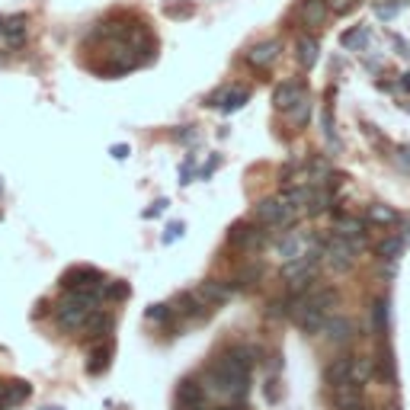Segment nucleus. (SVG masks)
Masks as SVG:
<instances>
[{"label":"nucleus","instance_id":"2f4dec72","mask_svg":"<svg viewBox=\"0 0 410 410\" xmlns=\"http://www.w3.org/2000/svg\"><path fill=\"white\" fill-rule=\"evenodd\" d=\"M260 272H263V266H260V263H251L247 270H241L237 282H241V285H251V282H257V279H260Z\"/></svg>","mask_w":410,"mask_h":410},{"label":"nucleus","instance_id":"2eb2a0df","mask_svg":"<svg viewBox=\"0 0 410 410\" xmlns=\"http://www.w3.org/2000/svg\"><path fill=\"white\" fill-rule=\"evenodd\" d=\"M199 299L205 301L209 308H218V305H224V301H231V292H234V285L231 282H222V279H209V282H202L199 289Z\"/></svg>","mask_w":410,"mask_h":410},{"label":"nucleus","instance_id":"4468645a","mask_svg":"<svg viewBox=\"0 0 410 410\" xmlns=\"http://www.w3.org/2000/svg\"><path fill=\"white\" fill-rule=\"evenodd\" d=\"M279 52H282V39H266V42H257L251 52H247V64L257 68V71H266L279 58Z\"/></svg>","mask_w":410,"mask_h":410},{"label":"nucleus","instance_id":"dca6fc26","mask_svg":"<svg viewBox=\"0 0 410 410\" xmlns=\"http://www.w3.org/2000/svg\"><path fill=\"white\" fill-rule=\"evenodd\" d=\"M324 330H327V340L334 343V346H346L349 340H353V320L349 318H327L324 320Z\"/></svg>","mask_w":410,"mask_h":410},{"label":"nucleus","instance_id":"5701e85b","mask_svg":"<svg viewBox=\"0 0 410 410\" xmlns=\"http://www.w3.org/2000/svg\"><path fill=\"white\" fill-rule=\"evenodd\" d=\"M372 375H375V362L368 359V356H356V362H353V382L368 385V382H372Z\"/></svg>","mask_w":410,"mask_h":410},{"label":"nucleus","instance_id":"f3484780","mask_svg":"<svg viewBox=\"0 0 410 410\" xmlns=\"http://www.w3.org/2000/svg\"><path fill=\"white\" fill-rule=\"evenodd\" d=\"M353 362H356V356H337V359L327 362V368H324L327 385L353 382Z\"/></svg>","mask_w":410,"mask_h":410},{"label":"nucleus","instance_id":"473e14b6","mask_svg":"<svg viewBox=\"0 0 410 410\" xmlns=\"http://www.w3.org/2000/svg\"><path fill=\"white\" fill-rule=\"evenodd\" d=\"M183 231H186V224H183V222L170 224V228H167V234H164V243H174L176 237H183Z\"/></svg>","mask_w":410,"mask_h":410},{"label":"nucleus","instance_id":"a211bd4d","mask_svg":"<svg viewBox=\"0 0 410 410\" xmlns=\"http://www.w3.org/2000/svg\"><path fill=\"white\" fill-rule=\"evenodd\" d=\"M366 222L378 224V228H391V224H401V215H397L391 205H382V202H372L366 209Z\"/></svg>","mask_w":410,"mask_h":410},{"label":"nucleus","instance_id":"20e7f679","mask_svg":"<svg viewBox=\"0 0 410 410\" xmlns=\"http://www.w3.org/2000/svg\"><path fill=\"white\" fill-rule=\"evenodd\" d=\"M276 253L282 263H292V260L301 257H311V253H320V243L311 231H289L282 234V241L276 243Z\"/></svg>","mask_w":410,"mask_h":410},{"label":"nucleus","instance_id":"7ed1b4c3","mask_svg":"<svg viewBox=\"0 0 410 410\" xmlns=\"http://www.w3.org/2000/svg\"><path fill=\"white\" fill-rule=\"evenodd\" d=\"M100 308V295L93 292H64V299L58 301L55 318L64 330H84L90 314Z\"/></svg>","mask_w":410,"mask_h":410},{"label":"nucleus","instance_id":"a19ab883","mask_svg":"<svg viewBox=\"0 0 410 410\" xmlns=\"http://www.w3.org/2000/svg\"><path fill=\"white\" fill-rule=\"evenodd\" d=\"M388 410H401V407H397V404H394V407H388Z\"/></svg>","mask_w":410,"mask_h":410},{"label":"nucleus","instance_id":"c756f323","mask_svg":"<svg viewBox=\"0 0 410 410\" xmlns=\"http://www.w3.org/2000/svg\"><path fill=\"white\" fill-rule=\"evenodd\" d=\"M170 314H174V308H170V305H151V308L145 311V318H147V320H157V324H167Z\"/></svg>","mask_w":410,"mask_h":410},{"label":"nucleus","instance_id":"9b49d317","mask_svg":"<svg viewBox=\"0 0 410 410\" xmlns=\"http://www.w3.org/2000/svg\"><path fill=\"white\" fill-rule=\"evenodd\" d=\"M366 224L368 222L359 215H340L334 222V234L343 237V241H349L356 251H362V247H366Z\"/></svg>","mask_w":410,"mask_h":410},{"label":"nucleus","instance_id":"a878e982","mask_svg":"<svg viewBox=\"0 0 410 410\" xmlns=\"http://www.w3.org/2000/svg\"><path fill=\"white\" fill-rule=\"evenodd\" d=\"M404 253V237H385L378 243V257L382 260H397Z\"/></svg>","mask_w":410,"mask_h":410},{"label":"nucleus","instance_id":"c9c22d12","mask_svg":"<svg viewBox=\"0 0 410 410\" xmlns=\"http://www.w3.org/2000/svg\"><path fill=\"white\" fill-rule=\"evenodd\" d=\"M164 209H167V202L160 199V202H154V209H147L145 215H147V218H154V215H160V212H164Z\"/></svg>","mask_w":410,"mask_h":410},{"label":"nucleus","instance_id":"4c0bfd02","mask_svg":"<svg viewBox=\"0 0 410 410\" xmlns=\"http://www.w3.org/2000/svg\"><path fill=\"white\" fill-rule=\"evenodd\" d=\"M353 410H372V407H366V404H362V407H353Z\"/></svg>","mask_w":410,"mask_h":410},{"label":"nucleus","instance_id":"f03ea898","mask_svg":"<svg viewBox=\"0 0 410 410\" xmlns=\"http://www.w3.org/2000/svg\"><path fill=\"white\" fill-rule=\"evenodd\" d=\"M305 215V209H301V202L295 199L292 189H285V193L279 195H270V199H260L257 205H253V222L263 224V228H292L299 218Z\"/></svg>","mask_w":410,"mask_h":410},{"label":"nucleus","instance_id":"b1692460","mask_svg":"<svg viewBox=\"0 0 410 410\" xmlns=\"http://www.w3.org/2000/svg\"><path fill=\"white\" fill-rule=\"evenodd\" d=\"M289 122H292L295 128H305L308 122H311V100H299V103L289 109Z\"/></svg>","mask_w":410,"mask_h":410},{"label":"nucleus","instance_id":"79ce46f5","mask_svg":"<svg viewBox=\"0 0 410 410\" xmlns=\"http://www.w3.org/2000/svg\"><path fill=\"white\" fill-rule=\"evenodd\" d=\"M0 29H4V16H0Z\"/></svg>","mask_w":410,"mask_h":410},{"label":"nucleus","instance_id":"ea45409f","mask_svg":"<svg viewBox=\"0 0 410 410\" xmlns=\"http://www.w3.org/2000/svg\"><path fill=\"white\" fill-rule=\"evenodd\" d=\"M42 410H61V407H42Z\"/></svg>","mask_w":410,"mask_h":410},{"label":"nucleus","instance_id":"4be33fe9","mask_svg":"<svg viewBox=\"0 0 410 410\" xmlns=\"http://www.w3.org/2000/svg\"><path fill=\"white\" fill-rule=\"evenodd\" d=\"M301 20H305V26H320L327 20V0H305L301 4Z\"/></svg>","mask_w":410,"mask_h":410},{"label":"nucleus","instance_id":"9d476101","mask_svg":"<svg viewBox=\"0 0 410 410\" xmlns=\"http://www.w3.org/2000/svg\"><path fill=\"white\" fill-rule=\"evenodd\" d=\"M362 394H366V385H359V382H337V385H330V404H334L337 410L362 407Z\"/></svg>","mask_w":410,"mask_h":410},{"label":"nucleus","instance_id":"423d86ee","mask_svg":"<svg viewBox=\"0 0 410 410\" xmlns=\"http://www.w3.org/2000/svg\"><path fill=\"white\" fill-rule=\"evenodd\" d=\"M318 260H320V253H311V257L292 260V263L282 266V279L289 282L292 292H308V285L318 279Z\"/></svg>","mask_w":410,"mask_h":410},{"label":"nucleus","instance_id":"cd10ccee","mask_svg":"<svg viewBox=\"0 0 410 410\" xmlns=\"http://www.w3.org/2000/svg\"><path fill=\"white\" fill-rule=\"evenodd\" d=\"M109 366V346H103V349H97V353L90 356V362H87V368H90L93 375H100L103 368Z\"/></svg>","mask_w":410,"mask_h":410},{"label":"nucleus","instance_id":"e433bc0d","mask_svg":"<svg viewBox=\"0 0 410 410\" xmlns=\"http://www.w3.org/2000/svg\"><path fill=\"white\" fill-rule=\"evenodd\" d=\"M401 87H404V90H410V74H404V77H401Z\"/></svg>","mask_w":410,"mask_h":410},{"label":"nucleus","instance_id":"72a5a7b5","mask_svg":"<svg viewBox=\"0 0 410 410\" xmlns=\"http://www.w3.org/2000/svg\"><path fill=\"white\" fill-rule=\"evenodd\" d=\"M193 170H195L193 157H186V164H183V170H180V183H189V176H193Z\"/></svg>","mask_w":410,"mask_h":410},{"label":"nucleus","instance_id":"7c9ffc66","mask_svg":"<svg viewBox=\"0 0 410 410\" xmlns=\"http://www.w3.org/2000/svg\"><path fill=\"white\" fill-rule=\"evenodd\" d=\"M164 13L174 16V20H180V16H193L195 7H193V4H167V7H164Z\"/></svg>","mask_w":410,"mask_h":410},{"label":"nucleus","instance_id":"58836bf2","mask_svg":"<svg viewBox=\"0 0 410 410\" xmlns=\"http://www.w3.org/2000/svg\"><path fill=\"white\" fill-rule=\"evenodd\" d=\"M404 112H410V103H404Z\"/></svg>","mask_w":410,"mask_h":410},{"label":"nucleus","instance_id":"ddd939ff","mask_svg":"<svg viewBox=\"0 0 410 410\" xmlns=\"http://www.w3.org/2000/svg\"><path fill=\"white\" fill-rule=\"evenodd\" d=\"M247 100H251V90H247V87H222V90H215L205 100V106H218L222 112H237Z\"/></svg>","mask_w":410,"mask_h":410},{"label":"nucleus","instance_id":"f704fd0d","mask_svg":"<svg viewBox=\"0 0 410 410\" xmlns=\"http://www.w3.org/2000/svg\"><path fill=\"white\" fill-rule=\"evenodd\" d=\"M128 154H132V151H128L126 145H116V147H112V157H116V160H126Z\"/></svg>","mask_w":410,"mask_h":410},{"label":"nucleus","instance_id":"39448f33","mask_svg":"<svg viewBox=\"0 0 410 410\" xmlns=\"http://www.w3.org/2000/svg\"><path fill=\"white\" fill-rule=\"evenodd\" d=\"M103 285H106V276L93 266H74L61 276V289L64 292H93L103 299Z\"/></svg>","mask_w":410,"mask_h":410},{"label":"nucleus","instance_id":"1a4fd4ad","mask_svg":"<svg viewBox=\"0 0 410 410\" xmlns=\"http://www.w3.org/2000/svg\"><path fill=\"white\" fill-rule=\"evenodd\" d=\"M308 97V84L301 80V77H289V80H282V84L272 90V106H276L279 112H289L299 100Z\"/></svg>","mask_w":410,"mask_h":410},{"label":"nucleus","instance_id":"bb28decb","mask_svg":"<svg viewBox=\"0 0 410 410\" xmlns=\"http://www.w3.org/2000/svg\"><path fill=\"white\" fill-rule=\"evenodd\" d=\"M372 318H375V330L382 334L385 327H388V299H378L375 308H372Z\"/></svg>","mask_w":410,"mask_h":410},{"label":"nucleus","instance_id":"c85d7f7f","mask_svg":"<svg viewBox=\"0 0 410 410\" xmlns=\"http://www.w3.org/2000/svg\"><path fill=\"white\" fill-rule=\"evenodd\" d=\"M128 282H106L103 285V299H128Z\"/></svg>","mask_w":410,"mask_h":410},{"label":"nucleus","instance_id":"393cba45","mask_svg":"<svg viewBox=\"0 0 410 410\" xmlns=\"http://www.w3.org/2000/svg\"><path fill=\"white\" fill-rule=\"evenodd\" d=\"M404 7H407V0H375V16L388 23L397 13H404Z\"/></svg>","mask_w":410,"mask_h":410},{"label":"nucleus","instance_id":"6e6552de","mask_svg":"<svg viewBox=\"0 0 410 410\" xmlns=\"http://www.w3.org/2000/svg\"><path fill=\"white\" fill-rule=\"evenodd\" d=\"M228 243H234L241 251H260L266 243V231H260L251 222H234L228 228Z\"/></svg>","mask_w":410,"mask_h":410},{"label":"nucleus","instance_id":"f257e3e1","mask_svg":"<svg viewBox=\"0 0 410 410\" xmlns=\"http://www.w3.org/2000/svg\"><path fill=\"white\" fill-rule=\"evenodd\" d=\"M251 362L237 353V346H231L228 353L215 356V362L209 366L205 378H202V388L209 397H218V401H231L241 404L251 391Z\"/></svg>","mask_w":410,"mask_h":410},{"label":"nucleus","instance_id":"aec40b11","mask_svg":"<svg viewBox=\"0 0 410 410\" xmlns=\"http://www.w3.org/2000/svg\"><path fill=\"white\" fill-rule=\"evenodd\" d=\"M176 305H180V314H186V318H202V314L212 311V308L199 299V292H195V289H193V292H183Z\"/></svg>","mask_w":410,"mask_h":410},{"label":"nucleus","instance_id":"f8f14e48","mask_svg":"<svg viewBox=\"0 0 410 410\" xmlns=\"http://www.w3.org/2000/svg\"><path fill=\"white\" fill-rule=\"evenodd\" d=\"M205 388H202L195 378H183L180 388H176V410H205Z\"/></svg>","mask_w":410,"mask_h":410},{"label":"nucleus","instance_id":"412c9836","mask_svg":"<svg viewBox=\"0 0 410 410\" xmlns=\"http://www.w3.org/2000/svg\"><path fill=\"white\" fill-rule=\"evenodd\" d=\"M368 35H372V32H368V26H362V23H359V26L346 29V32L340 35V45L346 52H359V49H366V45H368Z\"/></svg>","mask_w":410,"mask_h":410},{"label":"nucleus","instance_id":"0eeeda50","mask_svg":"<svg viewBox=\"0 0 410 410\" xmlns=\"http://www.w3.org/2000/svg\"><path fill=\"white\" fill-rule=\"evenodd\" d=\"M356 247L349 241H343V237H330V241L320 247V257L327 260V266H334V272H346V270H353L356 266Z\"/></svg>","mask_w":410,"mask_h":410},{"label":"nucleus","instance_id":"6ab92c4d","mask_svg":"<svg viewBox=\"0 0 410 410\" xmlns=\"http://www.w3.org/2000/svg\"><path fill=\"white\" fill-rule=\"evenodd\" d=\"M295 52H299V64L301 68L311 71L314 64H318V55H320V42L318 35H301L299 45H295Z\"/></svg>","mask_w":410,"mask_h":410}]
</instances>
